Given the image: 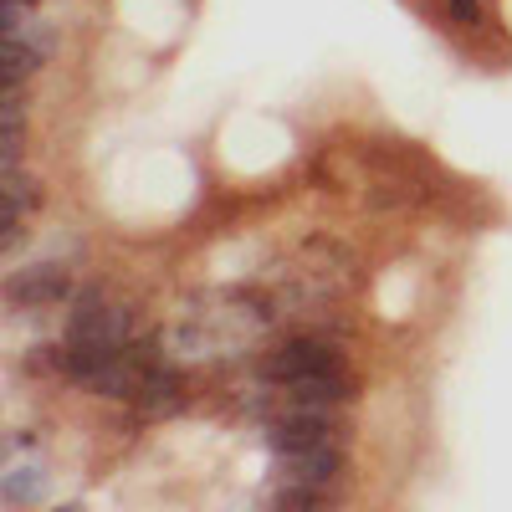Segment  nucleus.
<instances>
[{"instance_id": "nucleus-1", "label": "nucleus", "mask_w": 512, "mask_h": 512, "mask_svg": "<svg viewBox=\"0 0 512 512\" xmlns=\"http://www.w3.org/2000/svg\"><path fill=\"white\" fill-rule=\"evenodd\" d=\"M67 344H108L123 349L128 344V308H118L103 292H77V303L67 308Z\"/></svg>"}, {"instance_id": "nucleus-2", "label": "nucleus", "mask_w": 512, "mask_h": 512, "mask_svg": "<svg viewBox=\"0 0 512 512\" xmlns=\"http://www.w3.org/2000/svg\"><path fill=\"white\" fill-rule=\"evenodd\" d=\"M262 441H267L277 456H287V451H303V446H323V441H333V420H328V410L292 405V410H282L277 420H267Z\"/></svg>"}, {"instance_id": "nucleus-3", "label": "nucleus", "mask_w": 512, "mask_h": 512, "mask_svg": "<svg viewBox=\"0 0 512 512\" xmlns=\"http://www.w3.org/2000/svg\"><path fill=\"white\" fill-rule=\"evenodd\" d=\"M338 369V354L323 344V338H292L277 354L262 359V379L272 384H292V379H308V374H333Z\"/></svg>"}, {"instance_id": "nucleus-4", "label": "nucleus", "mask_w": 512, "mask_h": 512, "mask_svg": "<svg viewBox=\"0 0 512 512\" xmlns=\"http://www.w3.org/2000/svg\"><path fill=\"white\" fill-rule=\"evenodd\" d=\"M67 297H72V272L62 262H41V267L6 282L11 308H57V303H67Z\"/></svg>"}, {"instance_id": "nucleus-5", "label": "nucleus", "mask_w": 512, "mask_h": 512, "mask_svg": "<svg viewBox=\"0 0 512 512\" xmlns=\"http://www.w3.org/2000/svg\"><path fill=\"white\" fill-rule=\"evenodd\" d=\"M277 472H282V482H292V487H318V492H328V487L338 482V472H344V456L333 451V441H323V446H303V451L277 456Z\"/></svg>"}, {"instance_id": "nucleus-6", "label": "nucleus", "mask_w": 512, "mask_h": 512, "mask_svg": "<svg viewBox=\"0 0 512 512\" xmlns=\"http://www.w3.org/2000/svg\"><path fill=\"white\" fill-rule=\"evenodd\" d=\"M185 379L175 374V369H164V364H154L144 379H139V390H134V410L144 415V420H169V415H180L185 410Z\"/></svg>"}, {"instance_id": "nucleus-7", "label": "nucleus", "mask_w": 512, "mask_h": 512, "mask_svg": "<svg viewBox=\"0 0 512 512\" xmlns=\"http://www.w3.org/2000/svg\"><path fill=\"white\" fill-rule=\"evenodd\" d=\"M282 395H287L292 405L328 410V405H344V400H354V384L344 379V369H333V374H308V379H292V384H282Z\"/></svg>"}, {"instance_id": "nucleus-8", "label": "nucleus", "mask_w": 512, "mask_h": 512, "mask_svg": "<svg viewBox=\"0 0 512 512\" xmlns=\"http://www.w3.org/2000/svg\"><path fill=\"white\" fill-rule=\"evenodd\" d=\"M41 67V47L26 36H6V88H16V77H31Z\"/></svg>"}, {"instance_id": "nucleus-9", "label": "nucleus", "mask_w": 512, "mask_h": 512, "mask_svg": "<svg viewBox=\"0 0 512 512\" xmlns=\"http://www.w3.org/2000/svg\"><path fill=\"white\" fill-rule=\"evenodd\" d=\"M41 205V190H36V180L31 175H16V169H6V200H0V210H36Z\"/></svg>"}, {"instance_id": "nucleus-10", "label": "nucleus", "mask_w": 512, "mask_h": 512, "mask_svg": "<svg viewBox=\"0 0 512 512\" xmlns=\"http://www.w3.org/2000/svg\"><path fill=\"white\" fill-rule=\"evenodd\" d=\"M41 497V482L31 477V466H11L6 477V502H36Z\"/></svg>"}, {"instance_id": "nucleus-11", "label": "nucleus", "mask_w": 512, "mask_h": 512, "mask_svg": "<svg viewBox=\"0 0 512 512\" xmlns=\"http://www.w3.org/2000/svg\"><path fill=\"white\" fill-rule=\"evenodd\" d=\"M446 16H451L461 31H477V26H482V0H446Z\"/></svg>"}, {"instance_id": "nucleus-12", "label": "nucleus", "mask_w": 512, "mask_h": 512, "mask_svg": "<svg viewBox=\"0 0 512 512\" xmlns=\"http://www.w3.org/2000/svg\"><path fill=\"white\" fill-rule=\"evenodd\" d=\"M16 6H26V11H31V6H36V0H16Z\"/></svg>"}]
</instances>
